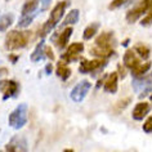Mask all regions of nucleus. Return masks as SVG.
<instances>
[{
  "label": "nucleus",
  "instance_id": "nucleus-1",
  "mask_svg": "<svg viewBox=\"0 0 152 152\" xmlns=\"http://www.w3.org/2000/svg\"><path fill=\"white\" fill-rule=\"evenodd\" d=\"M32 32L30 30H12L5 36V49L7 50H18L28 45Z\"/></svg>",
  "mask_w": 152,
  "mask_h": 152
},
{
  "label": "nucleus",
  "instance_id": "nucleus-18",
  "mask_svg": "<svg viewBox=\"0 0 152 152\" xmlns=\"http://www.w3.org/2000/svg\"><path fill=\"white\" fill-rule=\"evenodd\" d=\"M101 23L99 22H93V23H90L88 27H85L84 32H83V39L84 40H90L92 37L96 36V34L98 31V28H99Z\"/></svg>",
  "mask_w": 152,
  "mask_h": 152
},
{
  "label": "nucleus",
  "instance_id": "nucleus-25",
  "mask_svg": "<svg viewBox=\"0 0 152 152\" xmlns=\"http://www.w3.org/2000/svg\"><path fill=\"white\" fill-rule=\"evenodd\" d=\"M140 25H142L143 27H150V26H152V7L148 9L146 16L140 20Z\"/></svg>",
  "mask_w": 152,
  "mask_h": 152
},
{
  "label": "nucleus",
  "instance_id": "nucleus-2",
  "mask_svg": "<svg viewBox=\"0 0 152 152\" xmlns=\"http://www.w3.org/2000/svg\"><path fill=\"white\" fill-rule=\"evenodd\" d=\"M67 5H68V0H63V1L57 3L56 7L52 9L50 16H49L48 21L45 22V23L43 25V27L40 28V31H39V36L40 37H43L44 39V37L59 23L61 20H62L63 16H64V10H66Z\"/></svg>",
  "mask_w": 152,
  "mask_h": 152
},
{
  "label": "nucleus",
  "instance_id": "nucleus-6",
  "mask_svg": "<svg viewBox=\"0 0 152 152\" xmlns=\"http://www.w3.org/2000/svg\"><path fill=\"white\" fill-rule=\"evenodd\" d=\"M90 88H92V83L89 80H81L80 83H77L74 89L71 90L70 93V98L72 102H76V103H80L85 99L86 94L89 93Z\"/></svg>",
  "mask_w": 152,
  "mask_h": 152
},
{
  "label": "nucleus",
  "instance_id": "nucleus-9",
  "mask_svg": "<svg viewBox=\"0 0 152 152\" xmlns=\"http://www.w3.org/2000/svg\"><path fill=\"white\" fill-rule=\"evenodd\" d=\"M27 151H28V146L25 137L14 135L7 143L4 152H27Z\"/></svg>",
  "mask_w": 152,
  "mask_h": 152
},
{
  "label": "nucleus",
  "instance_id": "nucleus-19",
  "mask_svg": "<svg viewBox=\"0 0 152 152\" xmlns=\"http://www.w3.org/2000/svg\"><path fill=\"white\" fill-rule=\"evenodd\" d=\"M151 67H152V62L151 61H148V62H146V63H140L138 67L135 68V70H133V71H130L132 72V76L133 77H140V76H143V75H146L148 71L151 70Z\"/></svg>",
  "mask_w": 152,
  "mask_h": 152
},
{
  "label": "nucleus",
  "instance_id": "nucleus-4",
  "mask_svg": "<svg viewBox=\"0 0 152 152\" xmlns=\"http://www.w3.org/2000/svg\"><path fill=\"white\" fill-rule=\"evenodd\" d=\"M152 7V0H140L134 8H132L126 13V21L128 23H135L143 14H146Z\"/></svg>",
  "mask_w": 152,
  "mask_h": 152
},
{
  "label": "nucleus",
  "instance_id": "nucleus-21",
  "mask_svg": "<svg viewBox=\"0 0 152 152\" xmlns=\"http://www.w3.org/2000/svg\"><path fill=\"white\" fill-rule=\"evenodd\" d=\"M14 21V16L12 13H5L4 16L0 17V32H4L12 26Z\"/></svg>",
  "mask_w": 152,
  "mask_h": 152
},
{
  "label": "nucleus",
  "instance_id": "nucleus-35",
  "mask_svg": "<svg viewBox=\"0 0 152 152\" xmlns=\"http://www.w3.org/2000/svg\"><path fill=\"white\" fill-rule=\"evenodd\" d=\"M63 152H75L72 148H66V150H63Z\"/></svg>",
  "mask_w": 152,
  "mask_h": 152
},
{
  "label": "nucleus",
  "instance_id": "nucleus-37",
  "mask_svg": "<svg viewBox=\"0 0 152 152\" xmlns=\"http://www.w3.org/2000/svg\"><path fill=\"white\" fill-rule=\"evenodd\" d=\"M5 1H10V0H5Z\"/></svg>",
  "mask_w": 152,
  "mask_h": 152
},
{
  "label": "nucleus",
  "instance_id": "nucleus-29",
  "mask_svg": "<svg viewBox=\"0 0 152 152\" xmlns=\"http://www.w3.org/2000/svg\"><path fill=\"white\" fill-rule=\"evenodd\" d=\"M126 72H128V68L123 66V64H117V74H119V77L124 79L126 76Z\"/></svg>",
  "mask_w": 152,
  "mask_h": 152
},
{
  "label": "nucleus",
  "instance_id": "nucleus-32",
  "mask_svg": "<svg viewBox=\"0 0 152 152\" xmlns=\"http://www.w3.org/2000/svg\"><path fill=\"white\" fill-rule=\"evenodd\" d=\"M9 61H10L12 63H16L17 61H18V56H17V54H10V56H9Z\"/></svg>",
  "mask_w": 152,
  "mask_h": 152
},
{
  "label": "nucleus",
  "instance_id": "nucleus-10",
  "mask_svg": "<svg viewBox=\"0 0 152 152\" xmlns=\"http://www.w3.org/2000/svg\"><path fill=\"white\" fill-rule=\"evenodd\" d=\"M84 52V44L83 43H72L70 47L67 48L66 53L62 54V61L66 63H70V62H74V61L79 59L80 54Z\"/></svg>",
  "mask_w": 152,
  "mask_h": 152
},
{
  "label": "nucleus",
  "instance_id": "nucleus-22",
  "mask_svg": "<svg viewBox=\"0 0 152 152\" xmlns=\"http://www.w3.org/2000/svg\"><path fill=\"white\" fill-rule=\"evenodd\" d=\"M44 40H41L39 44L35 47V50L31 54V61L32 62H39V61L44 57Z\"/></svg>",
  "mask_w": 152,
  "mask_h": 152
},
{
  "label": "nucleus",
  "instance_id": "nucleus-30",
  "mask_svg": "<svg viewBox=\"0 0 152 152\" xmlns=\"http://www.w3.org/2000/svg\"><path fill=\"white\" fill-rule=\"evenodd\" d=\"M52 71H53V64H52V63H48L47 66H45V74H47V75H50Z\"/></svg>",
  "mask_w": 152,
  "mask_h": 152
},
{
  "label": "nucleus",
  "instance_id": "nucleus-11",
  "mask_svg": "<svg viewBox=\"0 0 152 152\" xmlns=\"http://www.w3.org/2000/svg\"><path fill=\"white\" fill-rule=\"evenodd\" d=\"M150 111H151V103H148V102H138L132 111V117L135 121L144 120L146 116L150 113Z\"/></svg>",
  "mask_w": 152,
  "mask_h": 152
},
{
  "label": "nucleus",
  "instance_id": "nucleus-27",
  "mask_svg": "<svg viewBox=\"0 0 152 152\" xmlns=\"http://www.w3.org/2000/svg\"><path fill=\"white\" fill-rule=\"evenodd\" d=\"M142 129L144 133H152V115L146 119V121L142 125Z\"/></svg>",
  "mask_w": 152,
  "mask_h": 152
},
{
  "label": "nucleus",
  "instance_id": "nucleus-36",
  "mask_svg": "<svg viewBox=\"0 0 152 152\" xmlns=\"http://www.w3.org/2000/svg\"><path fill=\"white\" fill-rule=\"evenodd\" d=\"M150 99H151V102H152V96H151V97H150Z\"/></svg>",
  "mask_w": 152,
  "mask_h": 152
},
{
  "label": "nucleus",
  "instance_id": "nucleus-12",
  "mask_svg": "<svg viewBox=\"0 0 152 152\" xmlns=\"http://www.w3.org/2000/svg\"><path fill=\"white\" fill-rule=\"evenodd\" d=\"M103 88H104V92H107L110 94L117 93V89H119V74H117V71H113L106 76Z\"/></svg>",
  "mask_w": 152,
  "mask_h": 152
},
{
  "label": "nucleus",
  "instance_id": "nucleus-23",
  "mask_svg": "<svg viewBox=\"0 0 152 152\" xmlns=\"http://www.w3.org/2000/svg\"><path fill=\"white\" fill-rule=\"evenodd\" d=\"M130 103H132V98H130V97H128V98H123V99H120V101H117V102H116L112 110H115V112L120 113V112H123L124 110L126 108Z\"/></svg>",
  "mask_w": 152,
  "mask_h": 152
},
{
  "label": "nucleus",
  "instance_id": "nucleus-15",
  "mask_svg": "<svg viewBox=\"0 0 152 152\" xmlns=\"http://www.w3.org/2000/svg\"><path fill=\"white\" fill-rule=\"evenodd\" d=\"M72 71L71 68L67 66L66 62H63V61H59L58 63H57V67H56V75L58 76V77L61 79V80L66 81L68 77L71 76Z\"/></svg>",
  "mask_w": 152,
  "mask_h": 152
},
{
  "label": "nucleus",
  "instance_id": "nucleus-14",
  "mask_svg": "<svg viewBox=\"0 0 152 152\" xmlns=\"http://www.w3.org/2000/svg\"><path fill=\"white\" fill-rule=\"evenodd\" d=\"M123 62H124V66L130 71L135 70V68L140 64L139 58L137 57L135 52L133 50V49H126V50H125L124 56H123Z\"/></svg>",
  "mask_w": 152,
  "mask_h": 152
},
{
  "label": "nucleus",
  "instance_id": "nucleus-16",
  "mask_svg": "<svg viewBox=\"0 0 152 152\" xmlns=\"http://www.w3.org/2000/svg\"><path fill=\"white\" fill-rule=\"evenodd\" d=\"M79 17H80V10L79 9H71L70 12L66 14L64 20L62 21V27H67V26H70V25L77 23Z\"/></svg>",
  "mask_w": 152,
  "mask_h": 152
},
{
  "label": "nucleus",
  "instance_id": "nucleus-34",
  "mask_svg": "<svg viewBox=\"0 0 152 152\" xmlns=\"http://www.w3.org/2000/svg\"><path fill=\"white\" fill-rule=\"evenodd\" d=\"M129 43H130V39H125L123 41V45H124V47H126V45H129Z\"/></svg>",
  "mask_w": 152,
  "mask_h": 152
},
{
  "label": "nucleus",
  "instance_id": "nucleus-20",
  "mask_svg": "<svg viewBox=\"0 0 152 152\" xmlns=\"http://www.w3.org/2000/svg\"><path fill=\"white\" fill-rule=\"evenodd\" d=\"M134 52H137V54L142 59H148L150 58V54H151V48L143 43H138V44H135V47H134Z\"/></svg>",
  "mask_w": 152,
  "mask_h": 152
},
{
  "label": "nucleus",
  "instance_id": "nucleus-8",
  "mask_svg": "<svg viewBox=\"0 0 152 152\" xmlns=\"http://www.w3.org/2000/svg\"><path fill=\"white\" fill-rule=\"evenodd\" d=\"M115 45H116L115 34L112 31H104L97 36L94 47L106 49V50H115Z\"/></svg>",
  "mask_w": 152,
  "mask_h": 152
},
{
  "label": "nucleus",
  "instance_id": "nucleus-33",
  "mask_svg": "<svg viewBox=\"0 0 152 152\" xmlns=\"http://www.w3.org/2000/svg\"><path fill=\"white\" fill-rule=\"evenodd\" d=\"M7 74H8V70H7V68H0V80H3L1 76H5Z\"/></svg>",
  "mask_w": 152,
  "mask_h": 152
},
{
  "label": "nucleus",
  "instance_id": "nucleus-3",
  "mask_svg": "<svg viewBox=\"0 0 152 152\" xmlns=\"http://www.w3.org/2000/svg\"><path fill=\"white\" fill-rule=\"evenodd\" d=\"M9 126L13 128L14 130H20L27 123V104L26 103H20L16 107L14 111L9 113L8 117Z\"/></svg>",
  "mask_w": 152,
  "mask_h": 152
},
{
  "label": "nucleus",
  "instance_id": "nucleus-28",
  "mask_svg": "<svg viewBox=\"0 0 152 152\" xmlns=\"http://www.w3.org/2000/svg\"><path fill=\"white\" fill-rule=\"evenodd\" d=\"M44 57L50 61H54L56 59V56H54V52L50 47H44Z\"/></svg>",
  "mask_w": 152,
  "mask_h": 152
},
{
  "label": "nucleus",
  "instance_id": "nucleus-7",
  "mask_svg": "<svg viewBox=\"0 0 152 152\" xmlns=\"http://www.w3.org/2000/svg\"><path fill=\"white\" fill-rule=\"evenodd\" d=\"M0 92L3 93V99L4 101L12 97H17L20 93V84L14 80L3 79V80H0Z\"/></svg>",
  "mask_w": 152,
  "mask_h": 152
},
{
  "label": "nucleus",
  "instance_id": "nucleus-31",
  "mask_svg": "<svg viewBox=\"0 0 152 152\" xmlns=\"http://www.w3.org/2000/svg\"><path fill=\"white\" fill-rule=\"evenodd\" d=\"M52 0H43V8H41V10H47L49 4H50Z\"/></svg>",
  "mask_w": 152,
  "mask_h": 152
},
{
  "label": "nucleus",
  "instance_id": "nucleus-17",
  "mask_svg": "<svg viewBox=\"0 0 152 152\" xmlns=\"http://www.w3.org/2000/svg\"><path fill=\"white\" fill-rule=\"evenodd\" d=\"M41 0H25L23 7H22V16L25 14H34V12L37 9Z\"/></svg>",
  "mask_w": 152,
  "mask_h": 152
},
{
  "label": "nucleus",
  "instance_id": "nucleus-24",
  "mask_svg": "<svg viewBox=\"0 0 152 152\" xmlns=\"http://www.w3.org/2000/svg\"><path fill=\"white\" fill-rule=\"evenodd\" d=\"M34 14H25V16H22L20 18V21H18V27L20 28H26L28 27L30 25H31V22L34 21Z\"/></svg>",
  "mask_w": 152,
  "mask_h": 152
},
{
  "label": "nucleus",
  "instance_id": "nucleus-26",
  "mask_svg": "<svg viewBox=\"0 0 152 152\" xmlns=\"http://www.w3.org/2000/svg\"><path fill=\"white\" fill-rule=\"evenodd\" d=\"M129 0H112L111 3H110L108 5V9L110 10H115L117 8H120V7H123L124 4H126Z\"/></svg>",
  "mask_w": 152,
  "mask_h": 152
},
{
  "label": "nucleus",
  "instance_id": "nucleus-5",
  "mask_svg": "<svg viewBox=\"0 0 152 152\" xmlns=\"http://www.w3.org/2000/svg\"><path fill=\"white\" fill-rule=\"evenodd\" d=\"M106 64L107 59L104 58H94V59H83L79 66V71L81 74H96L97 71L102 70Z\"/></svg>",
  "mask_w": 152,
  "mask_h": 152
},
{
  "label": "nucleus",
  "instance_id": "nucleus-13",
  "mask_svg": "<svg viewBox=\"0 0 152 152\" xmlns=\"http://www.w3.org/2000/svg\"><path fill=\"white\" fill-rule=\"evenodd\" d=\"M71 35H72V28L67 26V27H64V30L59 34V35L54 34L52 37V41L56 43L57 47L59 49H64V48H67V44H68V41H70Z\"/></svg>",
  "mask_w": 152,
  "mask_h": 152
}]
</instances>
